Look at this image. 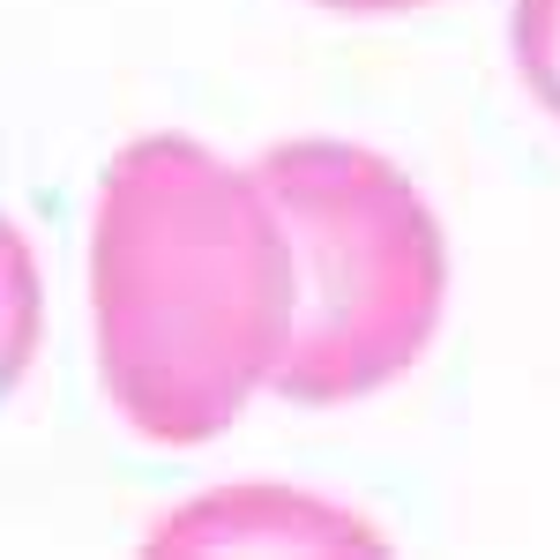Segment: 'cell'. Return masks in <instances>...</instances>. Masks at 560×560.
Instances as JSON below:
<instances>
[{"label": "cell", "mask_w": 560, "mask_h": 560, "mask_svg": "<svg viewBox=\"0 0 560 560\" xmlns=\"http://www.w3.org/2000/svg\"><path fill=\"white\" fill-rule=\"evenodd\" d=\"M90 329L113 411L150 448H202L292 337V247L255 173L195 135L113 150L90 210Z\"/></svg>", "instance_id": "1"}, {"label": "cell", "mask_w": 560, "mask_h": 560, "mask_svg": "<svg viewBox=\"0 0 560 560\" xmlns=\"http://www.w3.org/2000/svg\"><path fill=\"white\" fill-rule=\"evenodd\" d=\"M247 173L292 247V337L269 388L292 404H359L404 382L448 306V240L411 173L345 135H292Z\"/></svg>", "instance_id": "2"}, {"label": "cell", "mask_w": 560, "mask_h": 560, "mask_svg": "<svg viewBox=\"0 0 560 560\" xmlns=\"http://www.w3.org/2000/svg\"><path fill=\"white\" fill-rule=\"evenodd\" d=\"M202 546H224V553H247V546H277V553H382V530H366L345 509H314L292 486H224L217 501H195L179 509L173 523L150 530V553H202Z\"/></svg>", "instance_id": "3"}, {"label": "cell", "mask_w": 560, "mask_h": 560, "mask_svg": "<svg viewBox=\"0 0 560 560\" xmlns=\"http://www.w3.org/2000/svg\"><path fill=\"white\" fill-rule=\"evenodd\" d=\"M45 345V277L38 247L0 217V396L31 374V359Z\"/></svg>", "instance_id": "4"}, {"label": "cell", "mask_w": 560, "mask_h": 560, "mask_svg": "<svg viewBox=\"0 0 560 560\" xmlns=\"http://www.w3.org/2000/svg\"><path fill=\"white\" fill-rule=\"evenodd\" d=\"M509 45H516L523 90L560 120V0H516V15H509Z\"/></svg>", "instance_id": "5"}, {"label": "cell", "mask_w": 560, "mask_h": 560, "mask_svg": "<svg viewBox=\"0 0 560 560\" xmlns=\"http://www.w3.org/2000/svg\"><path fill=\"white\" fill-rule=\"evenodd\" d=\"M314 8H329V15H419L433 0H314Z\"/></svg>", "instance_id": "6"}]
</instances>
